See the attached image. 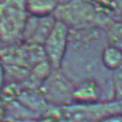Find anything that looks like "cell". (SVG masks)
I'll use <instances>...</instances> for the list:
<instances>
[{"instance_id": "obj_9", "label": "cell", "mask_w": 122, "mask_h": 122, "mask_svg": "<svg viewBox=\"0 0 122 122\" xmlns=\"http://www.w3.org/2000/svg\"><path fill=\"white\" fill-rule=\"evenodd\" d=\"M106 39L108 45L117 48L122 52V23L112 22L107 27Z\"/></svg>"}, {"instance_id": "obj_6", "label": "cell", "mask_w": 122, "mask_h": 122, "mask_svg": "<svg viewBox=\"0 0 122 122\" xmlns=\"http://www.w3.org/2000/svg\"><path fill=\"white\" fill-rule=\"evenodd\" d=\"M106 94L98 81L87 79L74 85L72 99L75 104H94L101 101H107Z\"/></svg>"}, {"instance_id": "obj_8", "label": "cell", "mask_w": 122, "mask_h": 122, "mask_svg": "<svg viewBox=\"0 0 122 122\" xmlns=\"http://www.w3.org/2000/svg\"><path fill=\"white\" fill-rule=\"evenodd\" d=\"M101 61L106 70L113 72L122 66V52L117 48L107 44L102 49Z\"/></svg>"}, {"instance_id": "obj_13", "label": "cell", "mask_w": 122, "mask_h": 122, "mask_svg": "<svg viewBox=\"0 0 122 122\" xmlns=\"http://www.w3.org/2000/svg\"><path fill=\"white\" fill-rule=\"evenodd\" d=\"M121 23H122V13H121Z\"/></svg>"}, {"instance_id": "obj_7", "label": "cell", "mask_w": 122, "mask_h": 122, "mask_svg": "<svg viewBox=\"0 0 122 122\" xmlns=\"http://www.w3.org/2000/svg\"><path fill=\"white\" fill-rule=\"evenodd\" d=\"M23 5L28 15L45 16L54 14L59 5V0H23Z\"/></svg>"}, {"instance_id": "obj_2", "label": "cell", "mask_w": 122, "mask_h": 122, "mask_svg": "<svg viewBox=\"0 0 122 122\" xmlns=\"http://www.w3.org/2000/svg\"><path fill=\"white\" fill-rule=\"evenodd\" d=\"M74 84L61 69L52 70L39 87L48 105L63 107L73 104Z\"/></svg>"}, {"instance_id": "obj_4", "label": "cell", "mask_w": 122, "mask_h": 122, "mask_svg": "<svg viewBox=\"0 0 122 122\" xmlns=\"http://www.w3.org/2000/svg\"><path fill=\"white\" fill-rule=\"evenodd\" d=\"M56 23L54 15L35 16L28 15L22 30L21 39L30 45L42 46Z\"/></svg>"}, {"instance_id": "obj_11", "label": "cell", "mask_w": 122, "mask_h": 122, "mask_svg": "<svg viewBox=\"0 0 122 122\" xmlns=\"http://www.w3.org/2000/svg\"><path fill=\"white\" fill-rule=\"evenodd\" d=\"M99 122H122V113H113L103 118Z\"/></svg>"}, {"instance_id": "obj_10", "label": "cell", "mask_w": 122, "mask_h": 122, "mask_svg": "<svg viewBox=\"0 0 122 122\" xmlns=\"http://www.w3.org/2000/svg\"><path fill=\"white\" fill-rule=\"evenodd\" d=\"M111 81L114 100H122V66L112 72Z\"/></svg>"}, {"instance_id": "obj_3", "label": "cell", "mask_w": 122, "mask_h": 122, "mask_svg": "<svg viewBox=\"0 0 122 122\" xmlns=\"http://www.w3.org/2000/svg\"><path fill=\"white\" fill-rule=\"evenodd\" d=\"M70 29L56 20L54 28L42 44L45 57L53 70L60 69L68 49Z\"/></svg>"}, {"instance_id": "obj_1", "label": "cell", "mask_w": 122, "mask_h": 122, "mask_svg": "<svg viewBox=\"0 0 122 122\" xmlns=\"http://www.w3.org/2000/svg\"><path fill=\"white\" fill-rule=\"evenodd\" d=\"M60 108L66 122H99L108 115L121 112L120 100L94 104L73 103Z\"/></svg>"}, {"instance_id": "obj_12", "label": "cell", "mask_w": 122, "mask_h": 122, "mask_svg": "<svg viewBox=\"0 0 122 122\" xmlns=\"http://www.w3.org/2000/svg\"><path fill=\"white\" fill-rule=\"evenodd\" d=\"M120 105H121V112H120V113H122V100H120Z\"/></svg>"}, {"instance_id": "obj_5", "label": "cell", "mask_w": 122, "mask_h": 122, "mask_svg": "<svg viewBox=\"0 0 122 122\" xmlns=\"http://www.w3.org/2000/svg\"><path fill=\"white\" fill-rule=\"evenodd\" d=\"M24 7H19L15 3L5 4L0 8V36L4 41H14L21 37V33L27 14Z\"/></svg>"}]
</instances>
